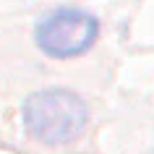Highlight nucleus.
I'll use <instances>...</instances> for the list:
<instances>
[{
	"label": "nucleus",
	"instance_id": "f257e3e1",
	"mask_svg": "<svg viewBox=\"0 0 154 154\" xmlns=\"http://www.w3.org/2000/svg\"><path fill=\"white\" fill-rule=\"evenodd\" d=\"M24 125L37 141L65 144L76 138L89 120V107L71 89H42L24 102Z\"/></svg>",
	"mask_w": 154,
	"mask_h": 154
},
{
	"label": "nucleus",
	"instance_id": "f03ea898",
	"mask_svg": "<svg viewBox=\"0 0 154 154\" xmlns=\"http://www.w3.org/2000/svg\"><path fill=\"white\" fill-rule=\"evenodd\" d=\"M99 32L97 18L84 8H55L37 21L34 42L52 57L81 55L94 45Z\"/></svg>",
	"mask_w": 154,
	"mask_h": 154
}]
</instances>
